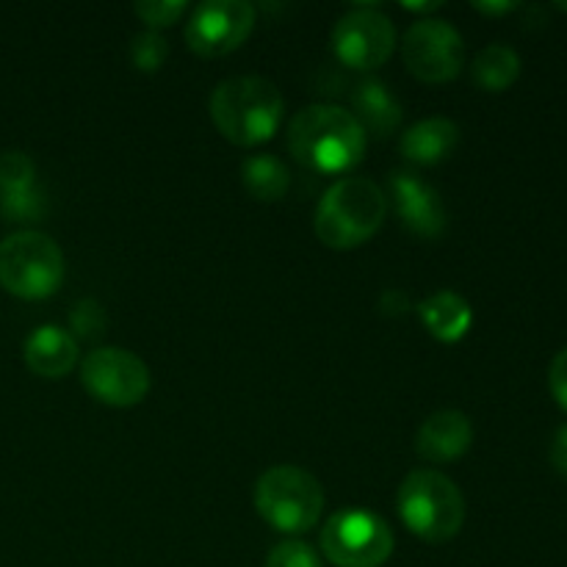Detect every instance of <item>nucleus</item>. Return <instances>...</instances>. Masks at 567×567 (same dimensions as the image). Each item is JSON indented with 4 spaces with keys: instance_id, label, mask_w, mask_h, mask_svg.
<instances>
[{
    "instance_id": "nucleus-1",
    "label": "nucleus",
    "mask_w": 567,
    "mask_h": 567,
    "mask_svg": "<svg viewBox=\"0 0 567 567\" xmlns=\"http://www.w3.org/2000/svg\"><path fill=\"white\" fill-rule=\"evenodd\" d=\"M369 133L341 105H310L288 125V150L319 175H343L363 161Z\"/></svg>"
},
{
    "instance_id": "nucleus-2",
    "label": "nucleus",
    "mask_w": 567,
    "mask_h": 567,
    "mask_svg": "<svg viewBox=\"0 0 567 567\" xmlns=\"http://www.w3.org/2000/svg\"><path fill=\"white\" fill-rule=\"evenodd\" d=\"M286 111L280 89L260 75L221 81L210 94V120L227 142L258 147L277 133Z\"/></svg>"
},
{
    "instance_id": "nucleus-3",
    "label": "nucleus",
    "mask_w": 567,
    "mask_h": 567,
    "mask_svg": "<svg viewBox=\"0 0 567 567\" xmlns=\"http://www.w3.org/2000/svg\"><path fill=\"white\" fill-rule=\"evenodd\" d=\"M388 216V197L369 177H341L327 188L316 210V236L330 249L369 241Z\"/></svg>"
},
{
    "instance_id": "nucleus-4",
    "label": "nucleus",
    "mask_w": 567,
    "mask_h": 567,
    "mask_svg": "<svg viewBox=\"0 0 567 567\" xmlns=\"http://www.w3.org/2000/svg\"><path fill=\"white\" fill-rule=\"evenodd\" d=\"M396 507L404 526L426 543H449L465 524V498L446 474L419 468L399 485Z\"/></svg>"
},
{
    "instance_id": "nucleus-5",
    "label": "nucleus",
    "mask_w": 567,
    "mask_h": 567,
    "mask_svg": "<svg viewBox=\"0 0 567 567\" xmlns=\"http://www.w3.org/2000/svg\"><path fill=\"white\" fill-rule=\"evenodd\" d=\"M324 487L297 465H275L255 485V509L271 529L305 535L324 515Z\"/></svg>"
},
{
    "instance_id": "nucleus-6",
    "label": "nucleus",
    "mask_w": 567,
    "mask_h": 567,
    "mask_svg": "<svg viewBox=\"0 0 567 567\" xmlns=\"http://www.w3.org/2000/svg\"><path fill=\"white\" fill-rule=\"evenodd\" d=\"M64 282V252L39 230L11 233L0 241V286L14 297L37 302L53 297Z\"/></svg>"
},
{
    "instance_id": "nucleus-7",
    "label": "nucleus",
    "mask_w": 567,
    "mask_h": 567,
    "mask_svg": "<svg viewBox=\"0 0 567 567\" xmlns=\"http://www.w3.org/2000/svg\"><path fill=\"white\" fill-rule=\"evenodd\" d=\"M393 532L369 509H341L321 529V551L336 567H382L391 559Z\"/></svg>"
},
{
    "instance_id": "nucleus-8",
    "label": "nucleus",
    "mask_w": 567,
    "mask_h": 567,
    "mask_svg": "<svg viewBox=\"0 0 567 567\" xmlns=\"http://www.w3.org/2000/svg\"><path fill=\"white\" fill-rule=\"evenodd\" d=\"M81 382L97 402L109 408H133L150 393L153 377L138 354L105 347L83 358Z\"/></svg>"
},
{
    "instance_id": "nucleus-9",
    "label": "nucleus",
    "mask_w": 567,
    "mask_h": 567,
    "mask_svg": "<svg viewBox=\"0 0 567 567\" xmlns=\"http://www.w3.org/2000/svg\"><path fill=\"white\" fill-rule=\"evenodd\" d=\"M402 55L408 70L424 83H449L463 72L465 48L457 28L446 20L413 22L404 33Z\"/></svg>"
},
{
    "instance_id": "nucleus-10",
    "label": "nucleus",
    "mask_w": 567,
    "mask_h": 567,
    "mask_svg": "<svg viewBox=\"0 0 567 567\" xmlns=\"http://www.w3.org/2000/svg\"><path fill=\"white\" fill-rule=\"evenodd\" d=\"M255 28V6L247 0H205L192 11L186 42L203 59H221L241 48Z\"/></svg>"
},
{
    "instance_id": "nucleus-11",
    "label": "nucleus",
    "mask_w": 567,
    "mask_h": 567,
    "mask_svg": "<svg viewBox=\"0 0 567 567\" xmlns=\"http://www.w3.org/2000/svg\"><path fill=\"white\" fill-rule=\"evenodd\" d=\"M332 48L341 64L371 72L385 64L396 48V28L377 9H354L336 22Z\"/></svg>"
},
{
    "instance_id": "nucleus-12",
    "label": "nucleus",
    "mask_w": 567,
    "mask_h": 567,
    "mask_svg": "<svg viewBox=\"0 0 567 567\" xmlns=\"http://www.w3.org/2000/svg\"><path fill=\"white\" fill-rule=\"evenodd\" d=\"M391 197L399 219L413 236L437 238L446 230V208L441 203V194L415 177L413 172H396L391 175Z\"/></svg>"
},
{
    "instance_id": "nucleus-13",
    "label": "nucleus",
    "mask_w": 567,
    "mask_h": 567,
    "mask_svg": "<svg viewBox=\"0 0 567 567\" xmlns=\"http://www.w3.org/2000/svg\"><path fill=\"white\" fill-rule=\"evenodd\" d=\"M471 443H474V426H471L468 415L460 410H441L421 424L419 435H415V452L426 463L441 465L463 457Z\"/></svg>"
},
{
    "instance_id": "nucleus-14",
    "label": "nucleus",
    "mask_w": 567,
    "mask_h": 567,
    "mask_svg": "<svg viewBox=\"0 0 567 567\" xmlns=\"http://www.w3.org/2000/svg\"><path fill=\"white\" fill-rule=\"evenodd\" d=\"M25 365L44 380H61L78 365V341L61 327H37L22 347Z\"/></svg>"
},
{
    "instance_id": "nucleus-15",
    "label": "nucleus",
    "mask_w": 567,
    "mask_h": 567,
    "mask_svg": "<svg viewBox=\"0 0 567 567\" xmlns=\"http://www.w3.org/2000/svg\"><path fill=\"white\" fill-rule=\"evenodd\" d=\"M460 144V127L452 120L443 116H432V120H421L410 127L399 142V150L408 161L419 166H435L443 164L449 155L457 150Z\"/></svg>"
},
{
    "instance_id": "nucleus-16",
    "label": "nucleus",
    "mask_w": 567,
    "mask_h": 567,
    "mask_svg": "<svg viewBox=\"0 0 567 567\" xmlns=\"http://www.w3.org/2000/svg\"><path fill=\"white\" fill-rule=\"evenodd\" d=\"M419 316L432 338L443 343H457L468 336L474 324V310L460 293L437 291L419 305Z\"/></svg>"
},
{
    "instance_id": "nucleus-17",
    "label": "nucleus",
    "mask_w": 567,
    "mask_h": 567,
    "mask_svg": "<svg viewBox=\"0 0 567 567\" xmlns=\"http://www.w3.org/2000/svg\"><path fill=\"white\" fill-rule=\"evenodd\" d=\"M352 105H354V120L363 125L365 133H374V136H388L399 127L402 122V105L399 100L388 92L385 83L380 81H363L352 92Z\"/></svg>"
},
{
    "instance_id": "nucleus-18",
    "label": "nucleus",
    "mask_w": 567,
    "mask_h": 567,
    "mask_svg": "<svg viewBox=\"0 0 567 567\" xmlns=\"http://www.w3.org/2000/svg\"><path fill=\"white\" fill-rule=\"evenodd\" d=\"M241 183L249 197L258 199V203H277L288 194L291 175H288V166L277 155L260 153L249 155L241 164Z\"/></svg>"
},
{
    "instance_id": "nucleus-19",
    "label": "nucleus",
    "mask_w": 567,
    "mask_h": 567,
    "mask_svg": "<svg viewBox=\"0 0 567 567\" xmlns=\"http://www.w3.org/2000/svg\"><path fill=\"white\" fill-rule=\"evenodd\" d=\"M520 75V55L509 44H487L474 59V81L485 92H507Z\"/></svg>"
},
{
    "instance_id": "nucleus-20",
    "label": "nucleus",
    "mask_w": 567,
    "mask_h": 567,
    "mask_svg": "<svg viewBox=\"0 0 567 567\" xmlns=\"http://www.w3.org/2000/svg\"><path fill=\"white\" fill-rule=\"evenodd\" d=\"M0 214L9 221H39L48 214V197L39 186L0 194Z\"/></svg>"
},
{
    "instance_id": "nucleus-21",
    "label": "nucleus",
    "mask_w": 567,
    "mask_h": 567,
    "mask_svg": "<svg viewBox=\"0 0 567 567\" xmlns=\"http://www.w3.org/2000/svg\"><path fill=\"white\" fill-rule=\"evenodd\" d=\"M37 164L31 155L20 153V150H6L0 153V194L22 192V188L37 186Z\"/></svg>"
},
{
    "instance_id": "nucleus-22",
    "label": "nucleus",
    "mask_w": 567,
    "mask_h": 567,
    "mask_svg": "<svg viewBox=\"0 0 567 567\" xmlns=\"http://www.w3.org/2000/svg\"><path fill=\"white\" fill-rule=\"evenodd\" d=\"M169 59V42L161 33L147 31L138 33L131 44V61L142 72H158L164 61Z\"/></svg>"
},
{
    "instance_id": "nucleus-23",
    "label": "nucleus",
    "mask_w": 567,
    "mask_h": 567,
    "mask_svg": "<svg viewBox=\"0 0 567 567\" xmlns=\"http://www.w3.org/2000/svg\"><path fill=\"white\" fill-rule=\"evenodd\" d=\"M133 9H136L138 20L144 25H150V31H153V28L175 25L188 11V3H183V0H138Z\"/></svg>"
},
{
    "instance_id": "nucleus-24",
    "label": "nucleus",
    "mask_w": 567,
    "mask_h": 567,
    "mask_svg": "<svg viewBox=\"0 0 567 567\" xmlns=\"http://www.w3.org/2000/svg\"><path fill=\"white\" fill-rule=\"evenodd\" d=\"M266 567H324L313 546L302 540H286L271 548Z\"/></svg>"
},
{
    "instance_id": "nucleus-25",
    "label": "nucleus",
    "mask_w": 567,
    "mask_h": 567,
    "mask_svg": "<svg viewBox=\"0 0 567 567\" xmlns=\"http://www.w3.org/2000/svg\"><path fill=\"white\" fill-rule=\"evenodd\" d=\"M70 321L72 330H75L78 336L94 338L105 327V313L94 299H83V302H78L75 308H72Z\"/></svg>"
},
{
    "instance_id": "nucleus-26",
    "label": "nucleus",
    "mask_w": 567,
    "mask_h": 567,
    "mask_svg": "<svg viewBox=\"0 0 567 567\" xmlns=\"http://www.w3.org/2000/svg\"><path fill=\"white\" fill-rule=\"evenodd\" d=\"M548 385H551L554 399L563 410H567V347L557 358L551 360V369H548Z\"/></svg>"
},
{
    "instance_id": "nucleus-27",
    "label": "nucleus",
    "mask_w": 567,
    "mask_h": 567,
    "mask_svg": "<svg viewBox=\"0 0 567 567\" xmlns=\"http://www.w3.org/2000/svg\"><path fill=\"white\" fill-rule=\"evenodd\" d=\"M551 465L559 471V474L567 476V424H563L557 432H554Z\"/></svg>"
},
{
    "instance_id": "nucleus-28",
    "label": "nucleus",
    "mask_w": 567,
    "mask_h": 567,
    "mask_svg": "<svg viewBox=\"0 0 567 567\" xmlns=\"http://www.w3.org/2000/svg\"><path fill=\"white\" fill-rule=\"evenodd\" d=\"M476 11H482V14H507V11L518 9L515 3H474Z\"/></svg>"
}]
</instances>
